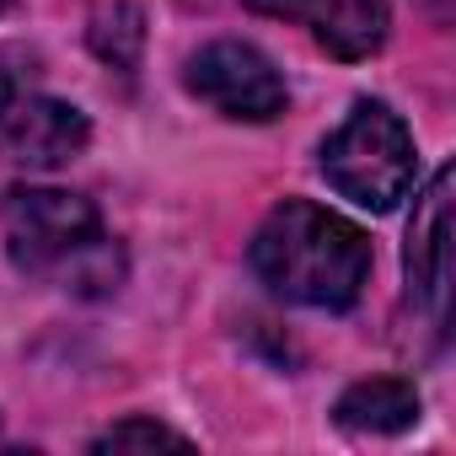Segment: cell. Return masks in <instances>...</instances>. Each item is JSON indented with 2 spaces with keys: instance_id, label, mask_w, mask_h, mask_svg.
<instances>
[{
  "instance_id": "1",
  "label": "cell",
  "mask_w": 456,
  "mask_h": 456,
  "mask_svg": "<svg viewBox=\"0 0 456 456\" xmlns=\"http://www.w3.org/2000/svg\"><path fill=\"white\" fill-rule=\"evenodd\" d=\"M253 274L280 301L349 312L370 280V242L354 220L312 199H285L253 237Z\"/></svg>"
},
{
  "instance_id": "5",
  "label": "cell",
  "mask_w": 456,
  "mask_h": 456,
  "mask_svg": "<svg viewBox=\"0 0 456 456\" xmlns=\"http://www.w3.org/2000/svg\"><path fill=\"white\" fill-rule=\"evenodd\" d=\"M451 183H456L451 167H440L429 177V188L413 204L408 253H403L408 290L435 322H445V296H451Z\"/></svg>"
},
{
  "instance_id": "7",
  "label": "cell",
  "mask_w": 456,
  "mask_h": 456,
  "mask_svg": "<svg viewBox=\"0 0 456 456\" xmlns=\"http://www.w3.org/2000/svg\"><path fill=\"white\" fill-rule=\"evenodd\" d=\"M258 17L301 22L328 54L370 60L387 44V0H242Z\"/></svg>"
},
{
  "instance_id": "4",
  "label": "cell",
  "mask_w": 456,
  "mask_h": 456,
  "mask_svg": "<svg viewBox=\"0 0 456 456\" xmlns=\"http://www.w3.org/2000/svg\"><path fill=\"white\" fill-rule=\"evenodd\" d=\"M188 92L204 97L215 113L225 118H248V124H269L285 113L290 92L285 76L274 70V60L242 38H215L188 60Z\"/></svg>"
},
{
  "instance_id": "9",
  "label": "cell",
  "mask_w": 456,
  "mask_h": 456,
  "mask_svg": "<svg viewBox=\"0 0 456 456\" xmlns=\"http://www.w3.org/2000/svg\"><path fill=\"white\" fill-rule=\"evenodd\" d=\"M92 49L97 60H108L113 70H134L140 65V49H145V17L140 6H129V0H113V6H97L92 12Z\"/></svg>"
},
{
  "instance_id": "10",
  "label": "cell",
  "mask_w": 456,
  "mask_h": 456,
  "mask_svg": "<svg viewBox=\"0 0 456 456\" xmlns=\"http://www.w3.org/2000/svg\"><path fill=\"white\" fill-rule=\"evenodd\" d=\"M156 445H172V451H188V435L156 424V419H124L113 429H102L92 440V451H156Z\"/></svg>"
},
{
  "instance_id": "2",
  "label": "cell",
  "mask_w": 456,
  "mask_h": 456,
  "mask_svg": "<svg viewBox=\"0 0 456 456\" xmlns=\"http://www.w3.org/2000/svg\"><path fill=\"white\" fill-rule=\"evenodd\" d=\"M0 242L17 274L54 280L76 296H108L124 280V258L102 232V215L92 209V199L65 188H6Z\"/></svg>"
},
{
  "instance_id": "8",
  "label": "cell",
  "mask_w": 456,
  "mask_h": 456,
  "mask_svg": "<svg viewBox=\"0 0 456 456\" xmlns=\"http://www.w3.org/2000/svg\"><path fill=\"white\" fill-rule=\"evenodd\" d=\"M333 419L354 435H397L408 424H419V387L403 381V376H370V381H354L338 403H333Z\"/></svg>"
},
{
  "instance_id": "11",
  "label": "cell",
  "mask_w": 456,
  "mask_h": 456,
  "mask_svg": "<svg viewBox=\"0 0 456 456\" xmlns=\"http://www.w3.org/2000/svg\"><path fill=\"white\" fill-rule=\"evenodd\" d=\"M6 102H12V70H6V60H0V113H6Z\"/></svg>"
},
{
  "instance_id": "3",
  "label": "cell",
  "mask_w": 456,
  "mask_h": 456,
  "mask_svg": "<svg viewBox=\"0 0 456 456\" xmlns=\"http://www.w3.org/2000/svg\"><path fill=\"white\" fill-rule=\"evenodd\" d=\"M322 177L360 209H397L419 177L413 134L387 102H354L322 145Z\"/></svg>"
},
{
  "instance_id": "12",
  "label": "cell",
  "mask_w": 456,
  "mask_h": 456,
  "mask_svg": "<svg viewBox=\"0 0 456 456\" xmlns=\"http://www.w3.org/2000/svg\"><path fill=\"white\" fill-rule=\"evenodd\" d=\"M0 6H6V0H0Z\"/></svg>"
},
{
  "instance_id": "6",
  "label": "cell",
  "mask_w": 456,
  "mask_h": 456,
  "mask_svg": "<svg viewBox=\"0 0 456 456\" xmlns=\"http://www.w3.org/2000/svg\"><path fill=\"white\" fill-rule=\"evenodd\" d=\"M0 140H6V156L17 167L54 172L92 145V124L81 108L60 97H22V102H6V113H0Z\"/></svg>"
}]
</instances>
